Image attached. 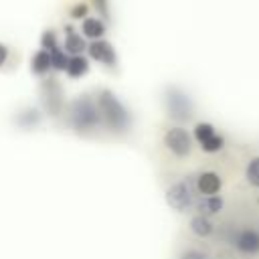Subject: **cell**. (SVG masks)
<instances>
[{
    "instance_id": "obj_1",
    "label": "cell",
    "mask_w": 259,
    "mask_h": 259,
    "mask_svg": "<svg viewBox=\"0 0 259 259\" xmlns=\"http://www.w3.org/2000/svg\"><path fill=\"white\" fill-rule=\"evenodd\" d=\"M95 103L101 113V125L107 132L119 136L132 130V113L111 89H99L95 95Z\"/></svg>"
},
{
    "instance_id": "obj_2",
    "label": "cell",
    "mask_w": 259,
    "mask_h": 259,
    "mask_svg": "<svg viewBox=\"0 0 259 259\" xmlns=\"http://www.w3.org/2000/svg\"><path fill=\"white\" fill-rule=\"evenodd\" d=\"M69 123L77 134H91L101 125V113L91 95H79L69 105Z\"/></svg>"
},
{
    "instance_id": "obj_3",
    "label": "cell",
    "mask_w": 259,
    "mask_h": 259,
    "mask_svg": "<svg viewBox=\"0 0 259 259\" xmlns=\"http://www.w3.org/2000/svg\"><path fill=\"white\" fill-rule=\"evenodd\" d=\"M164 109L170 119L184 123V121H190L194 115V101L184 89L170 85L164 89Z\"/></svg>"
},
{
    "instance_id": "obj_4",
    "label": "cell",
    "mask_w": 259,
    "mask_h": 259,
    "mask_svg": "<svg viewBox=\"0 0 259 259\" xmlns=\"http://www.w3.org/2000/svg\"><path fill=\"white\" fill-rule=\"evenodd\" d=\"M40 101H42L45 111L51 117H59L63 113V109H65V93H63V87H61L59 79H55V77L42 79V83H40Z\"/></svg>"
},
{
    "instance_id": "obj_5",
    "label": "cell",
    "mask_w": 259,
    "mask_h": 259,
    "mask_svg": "<svg viewBox=\"0 0 259 259\" xmlns=\"http://www.w3.org/2000/svg\"><path fill=\"white\" fill-rule=\"evenodd\" d=\"M194 192H196V186H194L192 180L174 182L166 190V202L170 204V208H174L178 212H184L194 204V196H196Z\"/></svg>"
},
{
    "instance_id": "obj_6",
    "label": "cell",
    "mask_w": 259,
    "mask_h": 259,
    "mask_svg": "<svg viewBox=\"0 0 259 259\" xmlns=\"http://www.w3.org/2000/svg\"><path fill=\"white\" fill-rule=\"evenodd\" d=\"M164 146L176 156V158H186L190 152H192V138L190 134L180 127V125H174L166 132L164 136Z\"/></svg>"
},
{
    "instance_id": "obj_7",
    "label": "cell",
    "mask_w": 259,
    "mask_h": 259,
    "mask_svg": "<svg viewBox=\"0 0 259 259\" xmlns=\"http://www.w3.org/2000/svg\"><path fill=\"white\" fill-rule=\"evenodd\" d=\"M87 55H89L93 61H97V63H101V65H105V67H109V69H113V67L117 65L115 47H113L109 40H105V38L91 40V42L87 45Z\"/></svg>"
},
{
    "instance_id": "obj_8",
    "label": "cell",
    "mask_w": 259,
    "mask_h": 259,
    "mask_svg": "<svg viewBox=\"0 0 259 259\" xmlns=\"http://www.w3.org/2000/svg\"><path fill=\"white\" fill-rule=\"evenodd\" d=\"M233 245L243 255H257L259 253V231L251 227L239 229L233 237Z\"/></svg>"
},
{
    "instance_id": "obj_9",
    "label": "cell",
    "mask_w": 259,
    "mask_h": 259,
    "mask_svg": "<svg viewBox=\"0 0 259 259\" xmlns=\"http://www.w3.org/2000/svg\"><path fill=\"white\" fill-rule=\"evenodd\" d=\"M194 186H196V192L202 194V196H210V194H219L221 192V186H223V180L217 172L212 170H206V172H200L194 180Z\"/></svg>"
},
{
    "instance_id": "obj_10",
    "label": "cell",
    "mask_w": 259,
    "mask_h": 259,
    "mask_svg": "<svg viewBox=\"0 0 259 259\" xmlns=\"http://www.w3.org/2000/svg\"><path fill=\"white\" fill-rule=\"evenodd\" d=\"M67 55H83L87 51V42L85 36L81 32H77L71 24L65 26V45H63Z\"/></svg>"
},
{
    "instance_id": "obj_11",
    "label": "cell",
    "mask_w": 259,
    "mask_h": 259,
    "mask_svg": "<svg viewBox=\"0 0 259 259\" xmlns=\"http://www.w3.org/2000/svg\"><path fill=\"white\" fill-rule=\"evenodd\" d=\"M107 26H105V20L101 16H87L81 20V34L89 40H97V38H103Z\"/></svg>"
},
{
    "instance_id": "obj_12",
    "label": "cell",
    "mask_w": 259,
    "mask_h": 259,
    "mask_svg": "<svg viewBox=\"0 0 259 259\" xmlns=\"http://www.w3.org/2000/svg\"><path fill=\"white\" fill-rule=\"evenodd\" d=\"M223 208H225V200H223V196H219V194L202 196L200 200H196V210H198V214L212 217V214H219Z\"/></svg>"
},
{
    "instance_id": "obj_13",
    "label": "cell",
    "mask_w": 259,
    "mask_h": 259,
    "mask_svg": "<svg viewBox=\"0 0 259 259\" xmlns=\"http://www.w3.org/2000/svg\"><path fill=\"white\" fill-rule=\"evenodd\" d=\"M65 73H67L71 79H81V77H85V75L89 73V59L83 57V55H71Z\"/></svg>"
},
{
    "instance_id": "obj_14",
    "label": "cell",
    "mask_w": 259,
    "mask_h": 259,
    "mask_svg": "<svg viewBox=\"0 0 259 259\" xmlns=\"http://www.w3.org/2000/svg\"><path fill=\"white\" fill-rule=\"evenodd\" d=\"M14 123H16L20 130H34V127L40 123V111H38L36 107H24L22 111L16 113Z\"/></svg>"
},
{
    "instance_id": "obj_15",
    "label": "cell",
    "mask_w": 259,
    "mask_h": 259,
    "mask_svg": "<svg viewBox=\"0 0 259 259\" xmlns=\"http://www.w3.org/2000/svg\"><path fill=\"white\" fill-rule=\"evenodd\" d=\"M190 231H192L196 237L206 239V237H210V235L214 233V223L210 221V217L196 212V214L190 219Z\"/></svg>"
},
{
    "instance_id": "obj_16",
    "label": "cell",
    "mask_w": 259,
    "mask_h": 259,
    "mask_svg": "<svg viewBox=\"0 0 259 259\" xmlns=\"http://www.w3.org/2000/svg\"><path fill=\"white\" fill-rule=\"evenodd\" d=\"M51 69H53V65H51V53L45 51V49H38L32 55V59H30V71L34 75H38V77H45Z\"/></svg>"
},
{
    "instance_id": "obj_17",
    "label": "cell",
    "mask_w": 259,
    "mask_h": 259,
    "mask_svg": "<svg viewBox=\"0 0 259 259\" xmlns=\"http://www.w3.org/2000/svg\"><path fill=\"white\" fill-rule=\"evenodd\" d=\"M217 134V127L212 125V123H208V121H198L196 125H194V140L198 142V146L202 144V142H206L208 138H212Z\"/></svg>"
},
{
    "instance_id": "obj_18",
    "label": "cell",
    "mask_w": 259,
    "mask_h": 259,
    "mask_svg": "<svg viewBox=\"0 0 259 259\" xmlns=\"http://www.w3.org/2000/svg\"><path fill=\"white\" fill-rule=\"evenodd\" d=\"M69 57L71 55H67L63 47L53 49L51 51V65H53V69L55 71H65L67 69V63H69Z\"/></svg>"
},
{
    "instance_id": "obj_19",
    "label": "cell",
    "mask_w": 259,
    "mask_h": 259,
    "mask_svg": "<svg viewBox=\"0 0 259 259\" xmlns=\"http://www.w3.org/2000/svg\"><path fill=\"white\" fill-rule=\"evenodd\" d=\"M245 178H247V182H249L251 186L259 188V156H255V158H251V160L247 162Z\"/></svg>"
},
{
    "instance_id": "obj_20",
    "label": "cell",
    "mask_w": 259,
    "mask_h": 259,
    "mask_svg": "<svg viewBox=\"0 0 259 259\" xmlns=\"http://www.w3.org/2000/svg\"><path fill=\"white\" fill-rule=\"evenodd\" d=\"M200 148H202V152H206V154H214V152H221L223 148H225V138L217 132L212 138H208L206 142H202L200 144Z\"/></svg>"
},
{
    "instance_id": "obj_21",
    "label": "cell",
    "mask_w": 259,
    "mask_h": 259,
    "mask_svg": "<svg viewBox=\"0 0 259 259\" xmlns=\"http://www.w3.org/2000/svg\"><path fill=\"white\" fill-rule=\"evenodd\" d=\"M57 47H61L59 45V38H57V32L53 30V28H47L42 34H40V49H45V51H53V49H57Z\"/></svg>"
},
{
    "instance_id": "obj_22",
    "label": "cell",
    "mask_w": 259,
    "mask_h": 259,
    "mask_svg": "<svg viewBox=\"0 0 259 259\" xmlns=\"http://www.w3.org/2000/svg\"><path fill=\"white\" fill-rule=\"evenodd\" d=\"M178 259H210V257H208V253H206V251H202V249L188 247V249H184V251L180 253V257H178Z\"/></svg>"
},
{
    "instance_id": "obj_23",
    "label": "cell",
    "mask_w": 259,
    "mask_h": 259,
    "mask_svg": "<svg viewBox=\"0 0 259 259\" xmlns=\"http://www.w3.org/2000/svg\"><path fill=\"white\" fill-rule=\"evenodd\" d=\"M71 18H75V20H83V18H87L89 16V4H85V2H77L73 8H71Z\"/></svg>"
},
{
    "instance_id": "obj_24",
    "label": "cell",
    "mask_w": 259,
    "mask_h": 259,
    "mask_svg": "<svg viewBox=\"0 0 259 259\" xmlns=\"http://www.w3.org/2000/svg\"><path fill=\"white\" fill-rule=\"evenodd\" d=\"M91 4H93V8L101 14L103 20L109 18V2H107V0H91Z\"/></svg>"
},
{
    "instance_id": "obj_25",
    "label": "cell",
    "mask_w": 259,
    "mask_h": 259,
    "mask_svg": "<svg viewBox=\"0 0 259 259\" xmlns=\"http://www.w3.org/2000/svg\"><path fill=\"white\" fill-rule=\"evenodd\" d=\"M8 61V47L4 42H0V67H4Z\"/></svg>"
}]
</instances>
